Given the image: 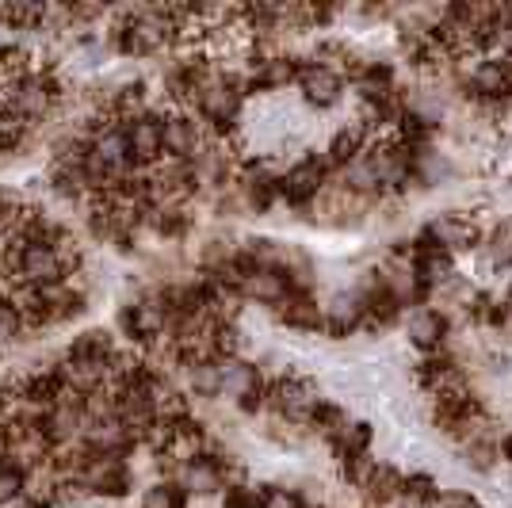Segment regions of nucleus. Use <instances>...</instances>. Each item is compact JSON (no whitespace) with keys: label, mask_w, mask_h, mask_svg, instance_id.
I'll return each mask as SVG.
<instances>
[{"label":"nucleus","mask_w":512,"mask_h":508,"mask_svg":"<svg viewBox=\"0 0 512 508\" xmlns=\"http://www.w3.org/2000/svg\"><path fill=\"white\" fill-rule=\"evenodd\" d=\"M295 85H299L302 100H306L310 107H333V104H341V96H344L341 73H337L333 65H325V62L299 65Z\"/></svg>","instance_id":"4"},{"label":"nucleus","mask_w":512,"mask_h":508,"mask_svg":"<svg viewBox=\"0 0 512 508\" xmlns=\"http://www.w3.org/2000/svg\"><path fill=\"white\" fill-rule=\"evenodd\" d=\"M176 482L184 486V493H199V497H211L226 486V470H222V459L218 455H207L199 451L188 463L176 470Z\"/></svg>","instance_id":"6"},{"label":"nucleus","mask_w":512,"mask_h":508,"mask_svg":"<svg viewBox=\"0 0 512 508\" xmlns=\"http://www.w3.org/2000/svg\"><path fill=\"white\" fill-rule=\"evenodd\" d=\"M325 176H329V161L318 157V153H306L299 165L279 176V199H287L291 207H306L318 199V191L325 188Z\"/></svg>","instance_id":"1"},{"label":"nucleus","mask_w":512,"mask_h":508,"mask_svg":"<svg viewBox=\"0 0 512 508\" xmlns=\"http://www.w3.org/2000/svg\"><path fill=\"white\" fill-rule=\"evenodd\" d=\"M260 508H306L302 497L295 489H283V486H264L260 489Z\"/></svg>","instance_id":"17"},{"label":"nucleus","mask_w":512,"mask_h":508,"mask_svg":"<svg viewBox=\"0 0 512 508\" xmlns=\"http://www.w3.org/2000/svg\"><path fill=\"white\" fill-rule=\"evenodd\" d=\"M276 310H279V321L291 325V329H302V333H318V329H325V310L310 298V291H291Z\"/></svg>","instance_id":"9"},{"label":"nucleus","mask_w":512,"mask_h":508,"mask_svg":"<svg viewBox=\"0 0 512 508\" xmlns=\"http://www.w3.org/2000/svg\"><path fill=\"white\" fill-rule=\"evenodd\" d=\"M306 421H310V428H318L325 440H333V436H341L344 428H348V413H344L337 402H325V398H318V405L306 413Z\"/></svg>","instance_id":"13"},{"label":"nucleus","mask_w":512,"mask_h":508,"mask_svg":"<svg viewBox=\"0 0 512 508\" xmlns=\"http://www.w3.org/2000/svg\"><path fill=\"white\" fill-rule=\"evenodd\" d=\"M440 508H482V505H478V497H470L463 489H448V493H440Z\"/></svg>","instance_id":"20"},{"label":"nucleus","mask_w":512,"mask_h":508,"mask_svg":"<svg viewBox=\"0 0 512 508\" xmlns=\"http://www.w3.org/2000/svg\"><path fill=\"white\" fill-rule=\"evenodd\" d=\"M501 459H505V463H512V428L505 432V440H501Z\"/></svg>","instance_id":"22"},{"label":"nucleus","mask_w":512,"mask_h":508,"mask_svg":"<svg viewBox=\"0 0 512 508\" xmlns=\"http://www.w3.org/2000/svg\"><path fill=\"white\" fill-rule=\"evenodd\" d=\"M371 146V130L367 123H348L333 134V142H329V169H348V165H356L363 153Z\"/></svg>","instance_id":"8"},{"label":"nucleus","mask_w":512,"mask_h":508,"mask_svg":"<svg viewBox=\"0 0 512 508\" xmlns=\"http://www.w3.org/2000/svg\"><path fill=\"white\" fill-rule=\"evenodd\" d=\"M467 92L482 104H505L512 96V58H486L467 73Z\"/></svg>","instance_id":"3"},{"label":"nucleus","mask_w":512,"mask_h":508,"mask_svg":"<svg viewBox=\"0 0 512 508\" xmlns=\"http://www.w3.org/2000/svg\"><path fill=\"white\" fill-rule=\"evenodd\" d=\"M222 508H260V493H253V489L245 486H226Z\"/></svg>","instance_id":"19"},{"label":"nucleus","mask_w":512,"mask_h":508,"mask_svg":"<svg viewBox=\"0 0 512 508\" xmlns=\"http://www.w3.org/2000/svg\"><path fill=\"white\" fill-rule=\"evenodd\" d=\"M4 508H54V493H20L12 505Z\"/></svg>","instance_id":"21"},{"label":"nucleus","mask_w":512,"mask_h":508,"mask_svg":"<svg viewBox=\"0 0 512 508\" xmlns=\"http://www.w3.org/2000/svg\"><path fill=\"white\" fill-rule=\"evenodd\" d=\"M142 508H188V493H184L180 482L165 478V482H153L142 493Z\"/></svg>","instance_id":"15"},{"label":"nucleus","mask_w":512,"mask_h":508,"mask_svg":"<svg viewBox=\"0 0 512 508\" xmlns=\"http://www.w3.org/2000/svg\"><path fill=\"white\" fill-rule=\"evenodd\" d=\"M402 489H406V474L390 463H375V470H371L367 482H363V493L371 497V505H390V501H398Z\"/></svg>","instance_id":"10"},{"label":"nucleus","mask_w":512,"mask_h":508,"mask_svg":"<svg viewBox=\"0 0 512 508\" xmlns=\"http://www.w3.org/2000/svg\"><path fill=\"white\" fill-rule=\"evenodd\" d=\"M402 497H406L409 505H421V508L440 505V486H436V478H432V474H409Z\"/></svg>","instance_id":"16"},{"label":"nucleus","mask_w":512,"mask_h":508,"mask_svg":"<svg viewBox=\"0 0 512 508\" xmlns=\"http://www.w3.org/2000/svg\"><path fill=\"white\" fill-rule=\"evenodd\" d=\"M188 379H192L195 398H218L222 394V360L195 363L192 371H188Z\"/></svg>","instance_id":"14"},{"label":"nucleus","mask_w":512,"mask_h":508,"mask_svg":"<svg viewBox=\"0 0 512 508\" xmlns=\"http://www.w3.org/2000/svg\"><path fill=\"white\" fill-rule=\"evenodd\" d=\"M425 233L440 245V249H448L451 256L470 253V249L482 245V226L470 222V218H463V214H440V218L428 222Z\"/></svg>","instance_id":"5"},{"label":"nucleus","mask_w":512,"mask_h":508,"mask_svg":"<svg viewBox=\"0 0 512 508\" xmlns=\"http://www.w3.org/2000/svg\"><path fill=\"white\" fill-rule=\"evenodd\" d=\"M127 142H130V161L134 169H157L165 161V119L161 115H138V119H127Z\"/></svg>","instance_id":"2"},{"label":"nucleus","mask_w":512,"mask_h":508,"mask_svg":"<svg viewBox=\"0 0 512 508\" xmlns=\"http://www.w3.org/2000/svg\"><path fill=\"white\" fill-rule=\"evenodd\" d=\"M406 333H409V344H413V348H421L425 356H436L451 337V318L444 314V310L421 306V310L409 318Z\"/></svg>","instance_id":"7"},{"label":"nucleus","mask_w":512,"mask_h":508,"mask_svg":"<svg viewBox=\"0 0 512 508\" xmlns=\"http://www.w3.org/2000/svg\"><path fill=\"white\" fill-rule=\"evenodd\" d=\"M241 195H245V203H249L256 214H264V211H272V203L279 199V184L268 172H253V176H245Z\"/></svg>","instance_id":"12"},{"label":"nucleus","mask_w":512,"mask_h":508,"mask_svg":"<svg viewBox=\"0 0 512 508\" xmlns=\"http://www.w3.org/2000/svg\"><path fill=\"white\" fill-rule=\"evenodd\" d=\"M371 440H375V428L367 421H348L341 436H333L329 444H333V455L348 463V459H363L367 451H371Z\"/></svg>","instance_id":"11"},{"label":"nucleus","mask_w":512,"mask_h":508,"mask_svg":"<svg viewBox=\"0 0 512 508\" xmlns=\"http://www.w3.org/2000/svg\"><path fill=\"white\" fill-rule=\"evenodd\" d=\"M463 451H467V463L474 466V470H490L493 455H497L490 440H482V436H478V440H470V444H463Z\"/></svg>","instance_id":"18"}]
</instances>
